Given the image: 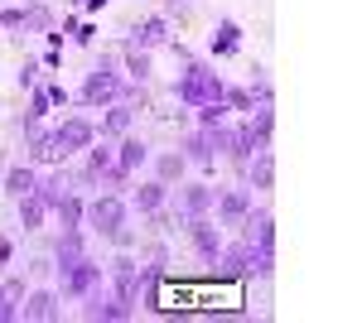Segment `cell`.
Returning a JSON list of instances; mask_svg holds the SVG:
<instances>
[{
	"label": "cell",
	"mask_w": 362,
	"mask_h": 323,
	"mask_svg": "<svg viewBox=\"0 0 362 323\" xmlns=\"http://www.w3.org/2000/svg\"><path fill=\"white\" fill-rule=\"evenodd\" d=\"M165 5H169V10H184V5H189V0H165Z\"/></svg>",
	"instance_id": "obj_31"
},
{
	"label": "cell",
	"mask_w": 362,
	"mask_h": 323,
	"mask_svg": "<svg viewBox=\"0 0 362 323\" xmlns=\"http://www.w3.org/2000/svg\"><path fill=\"white\" fill-rule=\"evenodd\" d=\"M179 208H184V217H203L208 208H213V189H208V184H184Z\"/></svg>",
	"instance_id": "obj_10"
},
{
	"label": "cell",
	"mask_w": 362,
	"mask_h": 323,
	"mask_svg": "<svg viewBox=\"0 0 362 323\" xmlns=\"http://www.w3.org/2000/svg\"><path fill=\"white\" fill-rule=\"evenodd\" d=\"M83 299H87V304H83V319H102V323L131 319V309H126V304H121L116 295H107V290H102V280H97V285H92Z\"/></svg>",
	"instance_id": "obj_2"
},
{
	"label": "cell",
	"mask_w": 362,
	"mask_h": 323,
	"mask_svg": "<svg viewBox=\"0 0 362 323\" xmlns=\"http://www.w3.org/2000/svg\"><path fill=\"white\" fill-rule=\"evenodd\" d=\"M54 213H58V222H63V232H73V227L83 222V198H78V193H63L54 203Z\"/></svg>",
	"instance_id": "obj_16"
},
{
	"label": "cell",
	"mask_w": 362,
	"mask_h": 323,
	"mask_svg": "<svg viewBox=\"0 0 362 323\" xmlns=\"http://www.w3.org/2000/svg\"><path fill=\"white\" fill-rule=\"evenodd\" d=\"M121 97V82H116L112 63H97L92 73H87V87H83V102L87 107H102V102H116Z\"/></svg>",
	"instance_id": "obj_4"
},
{
	"label": "cell",
	"mask_w": 362,
	"mask_h": 323,
	"mask_svg": "<svg viewBox=\"0 0 362 323\" xmlns=\"http://www.w3.org/2000/svg\"><path fill=\"white\" fill-rule=\"evenodd\" d=\"M112 270H116V299H121L126 309H136V299H140V266L131 261V256H116Z\"/></svg>",
	"instance_id": "obj_5"
},
{
	"label": "cell",
	"mask_w": 362,
	"mask_h": 323,
	"mask_svg": "<svg viewBox=\"0 0 362 323\" xmlns=\"http://www.w3.org/2000/svg\"><path fill=\"white\" fill-rule=\"evenodd\" d=\"M237 44H242V39H237V25H232V20L218 25V34H213V54H237Z\"/></svg>",
	"instance_id": "obj_25"
},
{
	"label": "cell",
	"mask_w": 362,
	"mask_h": 323,
	"mask_svg": "<svg viewBox=\"0 0 362 323\" xmlns=\"http://www.w3.org/2000/svg\"><path fill=\"white\" fill-rule=\"evenodd\" d=\"M213 140H208V131H198V135H189L184 140V160H194V164H213Z\"/></svg>",
	"instance_id": "obj_19"
},
{
	"label": "cell",
	"mask_w": 362,
	"mask_h": 323,
	"mask_svg": "<svg viewBox=\"0 0 362 323\" xmlns=\"http://www.w3.org/2000/svg\"><path fill=\"white\" fill-rule=\"evenodd\" d=\"M150 160V145H145V140H136V135H131V140H126V145H121V169H126V174H131V169H140V164Z\"/></svg>",
	"instance_id": "obj_21"
},
{
	"label": "cell",
	"mask_w": 362,
	"mask_h": 323,
	"mask_svg": "<svg viewBox=\"0 0 362 323\" xmlns=\"http://www.w3.org/2000/svg\"><path fill=\"white\" fill-rule=\"evenodd\" d=\"M271 179H276V160H271V145H266V150H256V160H251V184H256V189H271Z\"/></svg>",
	"instance_id": "obj_20"
},
{
	"label": "cell",
	"mask_w": 362,
	"mask_h": 323,
	"mask_svg": "<svg viewBox=\"0 0 362 323\" xmlns=\"http://www.w3.org/2000/svg\"><path fill=\"white\" fill-rule=\"evenodd\" d=\"M20 319H29V323H54L58 319V295H54V290H29V295L20 299Z\"/></svg>",
	"instance_id": "obj_6"
},
{
	"label": "cell",
	"mask_w": 362,
	"mask_h": 323,
	"mask_svg": "<svg viewBox=\"0 0 362 323\" xmlns=\"http://www.w3.org/2000/svg\"><path fill=\"white\" fill-rule=\"evenodd\" d=\"M126 68H131V78H136V82L150 78V58L140 54V49H131V54H126Z\"/></svg>",
	"instance_id": "obj_27"
},
{
	"label": "cell",
	"mask_w": 362,
	"mask_h": 323,
	"mask_svg": "<svg viewBox=\"0 0 362 323\" xmlns=\"http://www.w3.org/2000/svg\"><path fill=\"white\" fill-rule=\"evenodd\" d=\"M126 126H131V107H126V102H116V107H112V116H107V131H112V135H121Z\"/></svg>",
	"instance_id": "obj_26"
},
{
	"label": "cell",
	"mask_w": 362,
	"mask_h": 323,
	"mask_svg": "<svg viewBox=\"0 0 362 323\" xmlns=\"http://www.w3.org/2000/svg\"><path fill=\"white\" fill-rule=\"evenodd\" d=\"M15 203H20V227H25V232H39L44 217H49V203H44L39 193H25V198H15Z\"/></svg>",
	"instance_id": "obj_12"
},
{
	"label": "cell",
	"mask_w": 362,
	"mask_h": 323,
	"mask_svg": "<svg viewBox=\"0 0 362 323\" xmlns=\"http://www.w3.org/2000/svg\"><path fill=\"white\" fill-rule=\"evenodd\" d=\"M20 299H25V280H5L0 285V323L20 319Z\"/></svg>",
	"instance_id": "obj_14"
},
{
	"label": "cell",
	"mask_w": 362,
	"mask_h": 323,
	"mask_svg": "<svg viewBox=\"0 0 362 323\" xmlns=\"http://www.w3.org/2000/svg\"><path fill=\"white\" fill-rule=\"evenodd\" d=\"M54 256H58V275H63V270H73L78 261H83V237H78V227L58 237V251H54Z\"/></svg>",
	"instance_id": "obj_13"
},
{
	"label": "cell",
	"mask_w": 362,
	"mask_h": 323,
	"mask_svg": "<svg viewBox=\"0 0 362 323\" xmlns=\"http://www.w3.org/2000/svg\"><path fill=\"white\" fill-rule=\"evenodd\" d=\"M97 280H102V266H92V261H78V266L73 270H63V295H73V299H83L87 290H92V285H97Z\"/></svg>",
	"instance_id": "obj_9"
},
{
	"label": "cell",
	"mask_w": 362,
	"mask_h": 323,
	"mask_svg": "<svg viewBox=\"0 0 362 323\" xmlns=\"http://www.w3.org/2000/svg\"><path fill=\"white\" fill-rule=\"evenodd\" d=\"M34 184H39V174H34V169H25V164L5 174V193H10V198H25V193H34Z\"/></svg>",
	"instance_id": "obj_18"
},
{
	"label": "cell",
	"mask_w": 362,
	"mask_h": 323,
	"mask_svg": "<svg viewBox=\"0 0 362 323\" xmlns=\"http://www.w3.org/2000/svg\"><path fill=\"white\" fill-rule=\"evenodd\" d=\"M189 237H194V246H198V256L213 266L218 261V251H223V232L208 222V217H189Z\"/></svg>",
	"instance_id": "obj_7"
},
{
	"label": "cell",
	"mask_w": 362,
	"mask_h": 323,
	"mask_svg": "<svg viewBox=\"0 0 362 323\" xmlns=\"http://www.w3.org/2000/svg\"><path fill=\"white\" fill-rule=\"evenodd\" d=\"M87 217H92V227H97L102 237H116V232L126 227V203H121L116 193H102V198L87 208Z\"/></svg>",
	"instance_id": "obj_3"
},
{
	"label": "cell",
	"mask_w": 362,
	"mask_h": 323,
	"mask_svg": "<svg viewBox=\"0 0 362 323\" xmlns=\"http://www.w3.org/2000/svg\"><path fill=\"white\" fill-rule=\"evenodd\" d=\"M203 126H218V121H223V102H203Z\"/></svg>",
	"instance_id": "obj_30"
},
{
	"label": "cell",
	"mask_w": 362,
	"mask_h": 323,
	"mask_svg": "<svg viewBox=\"0 0 362 323\" xmlns=\"http://www.w3.org/2000/svg\"><path fill=\"white\" fill-rule=\"evenodd\" d=\"M44 111H49V87H44V92H34V102H29V126H34Z\"/></svg>",
	"instance_id": "obj_29"
},
{
	"label": "cell",
	"mask_w": 362,
	"mask_h": 323,
	"mask_svg": "<svg viewBox=\"0 0 362 323\" xmlns=\"http://www.w3.org/2000/svg\"><path fill=\"white\" fill-rule=\"evenodd\" d=\"M165 198H169V184H160V179H155V184H140L136 189V208L140 213H160Z\"/></svg>",
	"instance_id": "obj_15"
},
{
	"label": "cell",
	"mask_w": 362,
	"mask_h": 323,
	"mask_svg": "<svg viewBox=\"0 0 362 323\" xmlns=\"http://www.w3.org/2000/svg\"><path fill=\"white\" fill-rule=\"evenodd\" d=\"M34 135V131H29ZM34 160H49V164H58V160H68L63 155V145H58V135L49 131V135H34Z\"/></svg>",
	"instance_id": "obj_22"
},
{
	"label": "cell",
	"mask_w": 362,
	"mask_h": 323,
	"mask_svg": "<svg viewBox=\"0 0 362 323\" xmlns=\"http://www.w3.org/2000/svg\"><path fill=\"white\" fill-rule=\"evenodd\" d=\"M140 44H145V49H150V44H165V20H160V15L145 20V25L136 29V49H140Z\"/></svg>",
	"instance_id": "obj_24"
},
{
	"label": "cell",
	"mask_w": 362,
	"mask_h": 323,
	"mask_svg": "<svg viewBox=\"0 0 362 323\" xmlns=\"http://www.w3.org/2000/svg\"><path fill=\"white\" fill-rule=\"evenodd\" d=\"M34 193H39V198H44L49 208H54L58 198L68 193V184H63V174H49V179H39V184H34Z\"/></svg>",
	"instance_id": "obj_23"
},
{
	"label": "cell",
	"mask_w": 362,
	"mask_h": 323,
	"mask_svg": "<svg viewBox=\"0 0 362 323\" xmlns=\"http://www.w3.org/2000/svg\"><path fill=\"white\" fill-rule=\"evenodd\" d=\"M271 121H276V116H271V102H261V111L247 121V131H251V140H256V150H266V145H271Z\"/></svg>",
	"instance_id": "obj_17"
},
{
	"label": "cell",
	"mask_w": 362,
	"mask_h": 323,
	"mask_svg": "<svg viewBox=\"0 0 362 323\" xmlns=\"http://www.w3.org/2000/svg\"><path fill=\"white\" fill-rule=\"evenodd\" d=\"M174 92H179V102H189V107H203V102H223V78H218V73H208V68H189V73H184V78H179V87H174Z\"/></svg>",
	"instance_id": "obj_1"
},
{
	"label": "cell",
	"mask_w": 362,
	"mask_h": 323,
	"mask_svg": "<svg viewBox=\"0 0 362 323\" xmlns=\"http://www.w3.org/2000/svg\"><path fill=\"white\" fill-rule=\"evenodd\" d=\"M54 135H58V145H63V155H78V150H87V145L97 140L92 121H78V116H73V121H63Z\"/></svg>",
	"instance_id": "obj_8"
},
{
	"label": "cell",
	"mask_w": 362,
	"mask_h": 323,
	"mask_svg": "<svg viewBox=\"0 0 362 323\" xmlns=\"http://www.w3.org/2000/svg\"><path fill=\"white\" fill-rule=\"evenodd\" d=\"M213 198H218V193H213ZM218 213H223L227 227H237V222H242V217L251 213V193H242V189L223 193V198H218Z\"/></svg>",
	"instance_id": "obj_11"
},
{
	"label": "cell",
	"mask_w": 362,
	"mask_h": 323,
	"mask_svg": "<svg viewBox=\"0 0 362 323\" xmlns=\"http://www.w3.org/2000/svg\"><path fill=\"white\" fill-rule=\"evenodd\" d=\"M179 169H184V155H165V160H160V184L179 179Z\"/></svg>",
	"instance_id": "obj_28"
}]
</instances>
